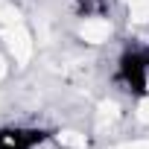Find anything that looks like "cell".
<instances>
[{
  "mask_svg": "<svg viewBox=\"0 0 149 149\" xmlns=\"http://www.w3.org/2000/svg\"><path fill=\"white\" fill-rule=\"evenodd\" d=\"M41 140L44 132L38 129H21V126L0 129V149H35Z\"/></svg>",
  "mask_w": 149,
  "mask_h": 149,
  "instance_id": "cell-2",
  "label": "cell"
},
{
  "mask_svg": "<svg viewBox=\"0 0 149 149\" xmlns=\"http://www.w3.org/2000/svg\"><path fill=\"white\" fill-rule=\"evenodd\" d=\"M120 76L134 94H146L149 88V53L132 50L120 58Z\"/></svg>",
  "mask_w": 149,
  "mask_h": 149,
  "instance_id": "cell-1",
  "label": "cell"
}]
</instances>
